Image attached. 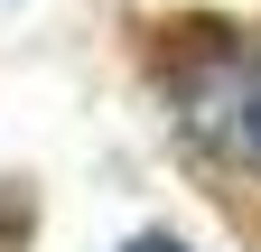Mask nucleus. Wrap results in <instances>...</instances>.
I'll return each mask as SVG.
<instances>
[{
  "label": "nucleus",
  "instance_id": "obj_1",
  "mask_svg": "<svg viewBox=\"0 0 261 252\" xmlns=\"http://www.w3.org/2000/svg\"><path fill=\"white\" fill-rule=\"evenodd\" d=\"M196 131H205L215 149H233L243 168H261V47H243L233 75L196 103Z\"/></svg>",
  "mask_w": 261,
  "mask_h": 252
},
{
  "label": "nucleus",
  "instance_id": "obj_2",
  "mask_svg": "<svg viewBox=\"0 0 261 252\" xmlns=\"http://www.w3.org/2000/svg\"><path fill=\"white\" fill-rule=\"evenodd\" d=\"M130 252H187V243H168V234H140V243H130Z\"/></svg>",
  "mask_w": 261,
  "mask_h": 252
}]
</instances>
